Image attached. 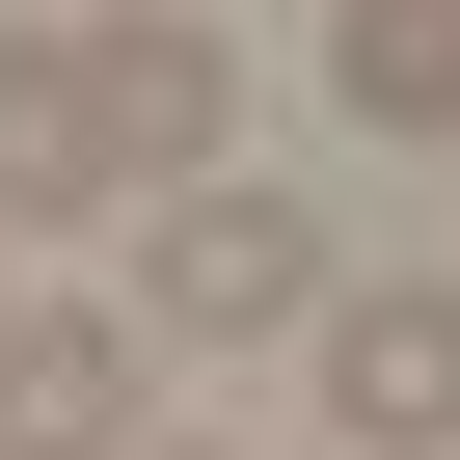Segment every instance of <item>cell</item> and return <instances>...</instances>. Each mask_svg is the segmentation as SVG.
Masks as SVG:
<instances>
[{
  "label": "cell",
  "instance_id": "ba28073f",
  "mask_svg": "<svg viewBox=\"0 0 460 460\" xmlns=\"http://www.w3.org/2000/svg\"><path fill=\"white\" fill-rule=\"evenodd\" d=\"M0 325H28V298H0Z\"/></svg>",
  "mask_w": 460,
  "mask_h": 460
},
{
  "label": "cell",
  "instance_id": "8992f818",
  "mask_svg": "<svg viewBox=\"0 0 460 460\" xmlns=\"http://www.w3.org/2000/svg\"><path fill=\"white\" fill-rule=\"evenodd\" d=\"M325 82H352L379 136H460V0H352V28H325Z\"/></svg>",
  "mask_w": 460,
  "mask_h": 460
},
{
  "label": "cell",
  "instance_id": "6da1fadb",
  "mask_svg": "<svg viewBox=\"0 0 460 460\" xmlns=\"http://www.w3.org/2000/svg\"><path fill=\"white\" fill-rule=\"evenodd\" d=\"M136 217H163V244H136V325H190V352L325 325V217H298V190H244V163H217V190H136Z\"/></svg>",
  "mask_w": 460,
  "mask_h": 460
},
{
  "label": "cell",
  "instance_id": "52a82bcc",
  "mask_svg": "<svg viewBox=\"0 0 460 460\" xmlns=\"http://www.w3.org/2000/svg\"><path fill=\"white\" fill-rule=\"evenodd\" d=\"M136 460H163V433H136ZM190 460H217V433H190Z\"/></svg>",
  "mask_w": 460,
  "mask_h": 460
},
{
  "label": "cell",
  "instance_id": "5b68a950",
  "mask_svg": "<svg viewBox=\"0 0 460 460\" xmlns=\"http://www.w3.org/2000/svg\"><path fill=\"white\" fill-rule=\"evenodd\" d=\"M0 460H136V325H82V298L0 325Z\"/></svg>",
  "mask_w": 460,
  "mask_h": 460
},
{
  "label": "cell",
  "instance_id": "277c9868",
  "mask_svg": "<svg viewBox=\"0 0 460 460\" xmlns=\"http://www.w3.org/2000/svg\"><path fill=\"white\" fill-rule=\"evenodd\" d=\"M0 217H136V190H109V82H82V28H0Z\"/></svg>",
  "mask_w": 460,
  "mask_h": 460
},
{
  "label": "cell",
  "instance_id": "3957f363",
  "mask_svg": "<svg viewBox=\"0 0 460 460\" xmlns=\"http://www.w3.org/2000/svg\"><path fill=\"white\" fill-rule=\"evenodd\" d=\"M109 82V190H217V109H244V55L190 28V0H136V28H82Z\"/></svg>",
  "mask_w": 460,
  "mask_h": 460
},
{
  "label": "cell",
  "instance_id": "7a4b0ae2",
  "mask_svg": "<svg viewBox=\"0 0 460 460\" xmlns=\"http://www.w3.org/2000/svg\"><path fill=\"white\" fill-rule=\"evenodd\" d=\"M298 352H325V406H352L379 460H460V298H433V271H325Z\"/></svg>",
  "mask_w": 460,
  "mask_h": 460
}]
</instances>
